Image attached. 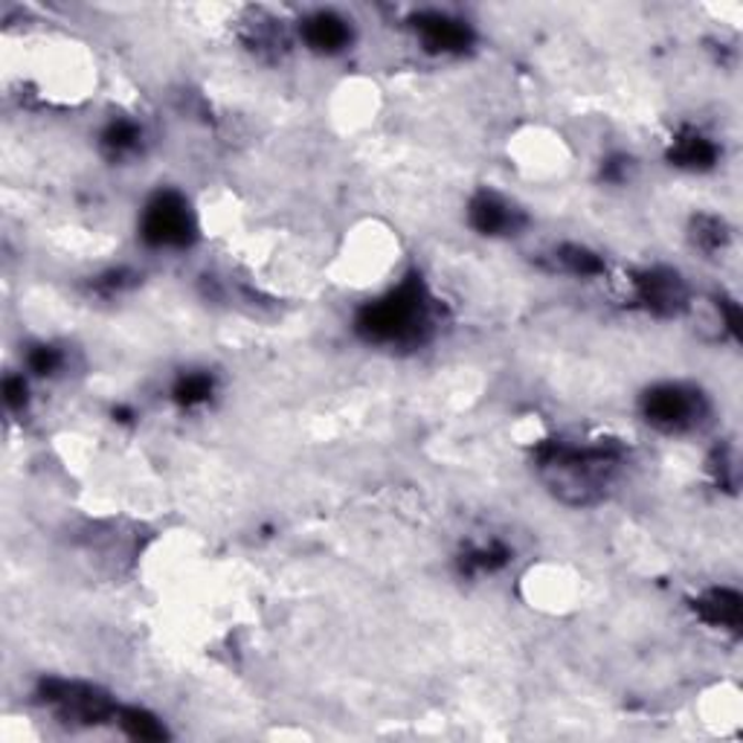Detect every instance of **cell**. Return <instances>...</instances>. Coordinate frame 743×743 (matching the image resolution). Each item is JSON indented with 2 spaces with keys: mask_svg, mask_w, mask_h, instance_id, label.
Segmentation results:
<instances>
[{
  "mask_svg": "<svg viewBox=\"0 0 743 743\" xmlns=\"http://www.w3.org/2000/svg\"><path fill=\"white\" fill-rule=\"evenodd\" d=\"M358 335L375 346H416L433 328V299L422 276H407L375 299L354 320Z\"/></svg>",
  "mask_w": 743,
  "mask_h": 743,
  "instance_id": "obj_1",
  "label": "cell"
},
{
  "mask_svg": "<svg viewBox=\"0 0 743 743\" xmlns=\"http://www.w3.org/2000/svg\"><path fill=\"white\" fill-rule=\"evenodd\" d=\"M537 462L546 473L555 494L567 503H590L601 494L622 465V450L604 445H567V441H546L537 448Z\"/></svg>",
  "mask_w": 743,
  "mask_h": 743,
  "instance_id": "obj_2",
  "label": "cell"
},
{
  "mask_svg": "<svg viewBox=\"0 0 743 743\" xmlns=\"http://www.w3.org/2000/svg\"><path fill=\"white\" fill-rule=\"evenodd\" d=\"M195 216L189 200L177 189H161L145 200L140 216V239L154 250H184L195 241Z\"/></svg>",
  "mask_w": 743,
  "mask_h": 743,
  "instance_id": "obj_3",
  "label": "cell"
},
{
  "mask_svg": "<svg viewBox=\"0 0 743 743\" xmlns=\"http://www.w3.org/2000/svg\"><path fill=\"white\" fill-rule=\"evenodd\" d=\"M642 416L663 433L695 430L706 416V401L695 386L659 384L642 398Z\"/></svg>",
  "mask_w": 743,
  "mask_h": 743,
  "instance_id": "obj_4",
  "label": "cell"
},
{
  "mask_svg": "<svg viewBox=\"0 0 743 743\" xmlns=\"http://www.w3.org/2000/svg\"><path fill=\"white\" fill-rule=\"evenodd\" d=\"M631 303L656 317H677L691 305L686 280L671 267H645L627 280Z\"/></svg>",
  "mask_w": 743,
  "mask_h": 743,
  "instance_id": "obj_5",
  "label": "cell"
},
{
  "mask_svg": "<svg viewBox=\"0 0 743 743\" xmlns=\"http://www.w3.org/2000/svg\"><path fill=\"white\" fill-rule=\"evenodd\" d=\"M413 33L422 41V47L436 56H462L465 50H471L473 30L468 21L450 15V12H439V9H427L418 12L413 21Z\"/></svg>",
  "mask_w": 743,
  "mask_h": 743,
  "instance_id": "obj_6",
  "label": "cell"
},
{
  "mask_svg": "<svg viewBox=\"0 0 743 743\" xmlns=\"http://www.w3.org/2000/svg\"><path fill=\"white\" fill-rule=\"evenodd\" d=\"M468 221H471L473 230L494 239V236H514L520 227L526 225V216L505 195L480 193L468 207Z\"/></svg>",
  "mask_w": 743,
  "mask_h": 743,
  "instance_id": "obj_7",
  "label": "cell"
},
{
  "mask_svg": "<svg viewBox=\"0 0 743 743\" xmlns=\"http://www.w3.org/2000/svg\"><path fill=\"white\" fill-rule=\"evenodd\" d=\"M299 39H303L305 47L320 53V56H337L352 44V21H346L337 12L320 9L299 24Z\"/></svg>",
  "mask_w": 743,
  "mask_h": 743,
  "instance_id": "obj_8",
  "label": "cell"
},
{
  "mask_svg": "<svg viewBox=\"0 0 743 743\" xmlns=\"http://www.w3.org/2000/svg\"><path fill=\"white\" fill-rule=\"evenodd\" d=\"M697 613L711 627H723V631H737L741 624V596L726 587H714L697 599Z\"/></svg>",
  "mask_w": 743,
  "mask_h": 743,
  "instance_id": "obj_9",
  "label": "cell"
},
{
  "mask_svg": "<svg viewBox=\"0 0 743 743\" xmlns=\"http://www.w3.org/2000/svg\"><path fill=\"white\" fill-rule=\"evenodd\" d=\"M671 161L682 168H691V172H700V168H711L718 161V145L714 140H709L700 131L688 129L682 134H677L671 145Z\"/></svg>",
  "mask_w": 743,
  "mask_h": 743,
  "instance_id": "obj_10",
  "label": "cell"
},
{
  "mask_svg": "<svg viewBox=\"0 0 743 743\" xmlns=\"http://www.w3.org/2000/svg\"><path fill=\"white\" fill-rule=\"evenodd\" d=\"M99 143H102V152L111 161H125V157L143 149V129L134 120H113L102 129Z\"/></svg>",
  "mask_w": 743,
  "mask_h": 743,
  "instance_id": "obj_11",
  "label": "cell"
},
{
  "mask_svg": "<svg viewBox=\"0 0 743 743\" xmlns=\"http://www.w3.org/2000/svg\"><path fill=\"white\" fill-rule=\"evenodd\" d=\"M512 560V549L503 544V540H480V544H471L468 551L462 555V569L468 576H477V572H496L503 569L505 564Z\"/></svg>",
  "mask_w": 743,
  "mask_h": 743,
  "instance_id": "obj_12",
  "label": "cell"
},
{
  "mask_svg": "<svg viewBox=\"0 0 743 743\" xmlns=\"http://www.w3.org/2000/svg\"><path fill=\"white\" fill-rule=\"evenodd\" d=\"M216 395V378L198 369V372H184V375L177 378L175 386H172V398H175L177 407L184 409H195L209 404Z\"/></svg>",
  "mask_w": 743,
  "mask_h": 743,
  "instance_id": "obj_13",
  "label": "cell"
},
{
  "mask_svg": "<svg viewBox=\"0 0 743 743\" xmlns=\"http://www.w3.org/2000/svg\"><path fill=\"white\" fill-rule=\"evenodd\" d=\"M551 262H555L558 271L583 276V280H592V276L604 273V259L599 253H592L590 248H581V244H560L551 253Z\"/></svg>",
  "mask_w": 743,
  "mask_h": 743,
  "instance_id": "obj_14",
  "label": "cell"
},
{
  "mask_svg": "<svg viewBox=\"0 0 743 743\" xmlns=\"http://www.w3.org/2000/svg\"><path fill=\"white\" fill-rule=\"evenodd\" d=\"M117 723H120L131 737H140V741H161L166 737V729L154 714H149L145 709H136V706H129V709L117 711Z\"/></svg>",
  "mask_w": 743,
  "mask_h": 743,
  "instance_id": "obj_15",
  "label": "cell"
},
{
  "mask_svg": "<svg viewBox=\"0 0 743 743\" xmlns=\"http://www.w3.org/2000/svg\"><path fill=\"white\" fill-rule=\"evenodd\" d=\"M62 367H65V354H62V349H56V346L50 343L33 346L30 354H26V369L39 378H53L56 372H62Z\"/></svg>",
  "mask_w": 743,
  "mask_h": 743,
  "instance_id": "obj_16",
  "label": "cell"
},
{
  "mask_svg": "<svg viewBox=\"0 0 743 743\" xmlns=\"http://www.w3.org/2000/svg\"><path fill=\"white\" fill-rule=\"evenodd\" d=\"M695 244L703 250H720L723 248V241H726V227L720 218H700L695 227Z\"/></svg>",
  "mask_w": 743,
  "mask_h": 743,
  "instance_id": "obj_17",
  "label": "cell"
}]
</instances>
